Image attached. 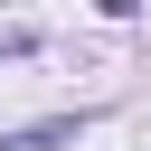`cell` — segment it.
I'll return each mask as SVG.
<instances>
[{"label":"cell","mask_w":151,"mask_h":151,"mask_svg":"<svg viewBox=\"0 0 151 151\" xmlns=\"http://www.w3.org/2000/svg\"><path fill=\"white\" fill-rule=\"evenodd\" d=\"M94 113H47V123H19V132H0V151H57V142H76Z\"/></svg>","instance_id":"cell-1"},{"label":"cell","mask_w":151,"mask_h":151,"mask_svg":"<svg viewBox=\"0 0 151 151\" xmlns=\"http://www.w3.org/2000/svg\"><path fill=\"white\" fill-rule=\"evenodd\" d=\"M28 47H38L28 28H0V66H9V57H28Z\"/></svg>","instance_id":"cell-2"}]
</instances>
